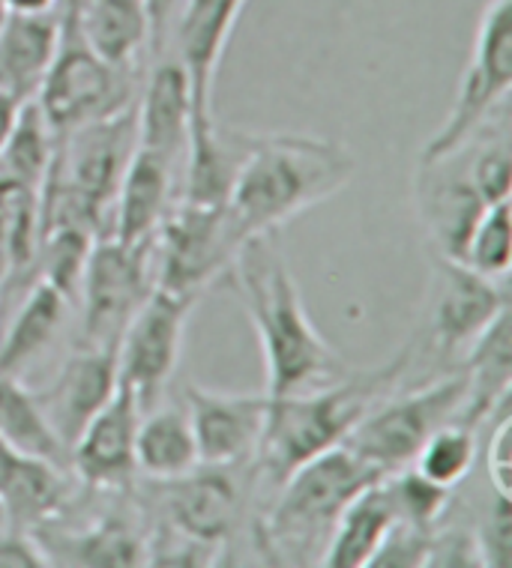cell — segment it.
<instances>
[{
  "mask_svg": "<svg viewBox=\"0 0 512 568\" xmlns=\"http://www.w3.org/2000/svg\"><path fill=\"white\" fill-rule=\"evenodd\" d=\"M135 102L58 135L54 156L37 192L40 236L54 227L99 234L135 150Z\"/></svg>",
  "mask_w": 512,
  "mask_h": 568,
  "instance_id": "5",
  "label": "cell"
},
{
  "mask_svg": "<svg viewBox=\"0 0 512 568\" xmlns=\"http://www.w3.org/2000/svg\"><path fill=\"white\" fill-rule=\"evenodd\" d=\"M192 126V93L178 58L159 54L148 88L135 109V144L157 150L174 165L187 156Z\"/></svg>",
  "mask_w": 512,
  "mask_h": 568,
  "instance_id": "21",
  "label": "cell"
},
{
  "mask_svg": "<svg viewBox=\"0 0 512 568\" xmlns=\"http://www.w3.org/2000/svg\"><path fill=\"white\" fill-rule=\"evenodd\" d=\"M153 291L150 245L118 243L114 236H97L81 273V335L79 344L118 347L129 317Z\"/></svg>",
  "mask_w": 512,
  "mask_h": 568,
  "instance_id": "11",
  "label": "cell"
},
{
  "mask_svg": "<svg viewBox=\"0 0 512 568\" xmlns=\"http://www.w3.org/2000/svg\"><path fill=\"white\" fill-rule=\"evenodd\" d=\"M7 527V518H3V509H0V529Z\"/></svg>",
  "mask_w": 512,
  "mask_h": 568,
  "instance_id": "46",
  "label": "cell"
},
{
  "mask_svg": "<svg viewBox=\"0 0 512 568\" xmlns=\"http://www.w3.org/2000/svg\"><path fill=\"white\" fill-rule=\"evenodd\" d=\"M425 566L429 568H476L483 566L476 539L464 529H438L434 527L432 541H429V554H425Z\"/></svg>",
  "mask_w": 512,
  "mask_h": 568,
  "instance_id": "39",
  "label": "cell"
},
{
  "mask_svg": "<svg viewBox=\"0 0 512 568\" xmlns=\"http://www.w3.org/2000/svg\"><path fill=\"white\" fill-rule=\"evenodd\" d=\"M357 162L339 141L315 135H255L234 180L228 213L243 240L279 231L351 183Z\"/></svg>",
  "mask_w": 512,
  "mask_h": 568,
  "instance_id": "3",
  "label": "cell"
},
{
  "mask_svg": "<svg viewBox=\"0 0 512 568\" xmlns=\"http://www.w3.org/2000/svg\"><path fill=\"white\" fill-rule=\"evenodd\" d=\"M198 446L187 407L157 404L153 410L141 413L135 428V473L148 479H174L195 470Z\"/></svg>",
  "mask_w": 512,
  "mask_h": 568,
  "instance_id": "28",
  "label": "cell"
},
{
  "mask_svg": "<svg viewBox=\"0 0 512 568\" xmlns=\"http://www.w3.org/2000/svg\"><path fill=\"white\" fill-rule=\"evenodd\" d=\"M243 467L249 464H237V467L198 464L195 470L174 479H150L159 524L222 550V545L234 536L247 506V488L240 481Z\"/></svg>",
  "mask_w": 512,
  "mask_h": 568,
  "instance_id": "12",
  "label": "cell"
},
{
  "mask_svg": "<svg viewBox=\"0 0 512 568\" xmlns=\"http://www.w3.org/2000/svg\"><path fill=\"white\" fill-rule=\"evenodd\" d=\"M464 356V377H468V404L462 422L480 428L503 398L512 393V312L510 305L498 312L492 324L476 335Z\"/></svg>",
  "mask_w": 512,
  "mask_h": 568,
  "instance_id": "24",
  "label": "cell"
},
{
  "mask_svg": "<svg viewBox=\"0 0 512 568\" xmlns=\"http://www.w3.org/2000/svg\"><path fill=\"white\" fill-rule=\"evenodd\" d=\"M187 0H144L148 7V24H150V51L153 58L165 54L168 42H171V30L178 21V12L183 10Z\"/></svg>",
  "mask_w": 512,
  "mask_h": 568,
  "instance_id": "41",
  "label": "cell"
},
{
  "mask_svg": "<svg viewBox=\"0 0 512 568\" xmlns=\"http://www.w3.org/2000/svg\"><path fill=\"white\" fill-rule=\"evenodd\" d=\"M183 402L201 464H252L264 432L267 393H219L189 383Z\"/></svg>",
  "mask_w": 512,
  "mask_h": 568,
  "instance_id": "14",
  "label": "cell"
},
{
  "mask_svg": "<svg viewBox=\"0 0 512 568\" xmlns=\"http://www.w3.org/2000/svg\"><path fill=\"white\" fill-rule=\"evenodd\" d=\"M141 410L135 393L118 381V389L84 425L70 452V467L88 488H127L135 476V428Z\"/></svg>",
  "mask_w": 512,
  "mask_h": 568,
  "instance_id": "16",
  "label": "cell"
},
{
  "mask_svg": "<svg viewBox=\"0 0 512 568\" xmlns=\"http://www.w3.org/2000/svg\"><path fill=\"white\" fill-rule=\"evenodd\" d=\"M395 520L399 515L390 500V490H386L384 479H378L363 494H357L345 506V511L339 515L333 532L327 539L324 554H321V566L369 568V559L381 548V541Z\"/></svg>",
  "mask_w": 512,
  "mask_h": 568,
  "instance_id": "25",
  "label": "cell"
},
{
  "mask_svg": "<svg viewBox=\"0 0 512 568\" xmlns=\"http://www.w3.org/2000/svg\"><path fill=\"white\" fill-rule=\"evenodd\" d=\"M411 365L414 344L408 342L384 365L345 372L342 377L305 393L279 398L267 395L264 432L252 458V476L277 490L305 460L342 446L365 413L402 386Z\"/></svg>",
  "mask_w": 512,
  "mask_h": 568,
  "instance_id": "2",
  "label": "cell"
},
{
  "mask_svg": "<svg viewBox=\"0 0 512 568\" xmlns=\"http://www.w3.org/2000/svg\"><path fill=\"white\" fill-rule=\"evenodd\" d=\"M118 347L76 344L49 389L33 393L67 449L72 452L93 413L118 389Z\"/></svg>",
  "mask_w": 512,
  "mask_h": 568,
  "instance_id": "17",
  "label": "cell"
},
{
  "mask_svg": "<svg viewBox=\"0 0 512 568\" xmlns=\"http://www.w3.org/2000/svg\"><path fill=\"white\" fill-rule=\"evenodd\" d=\"M3 19H7V10H3V3H0V24H3Z\"/></svg>",
  "mask_w": 512,
  "mask_h": 568,
  "instance_id": "45",
  "label": "cell"
},
{
  "mask_svg": "<svg viewBox=\"0 0 512 568\" xmlns=\"http://www.w3.org/2000/svg\"><path fill=\"white\" fill-rule=\"evenodd\" d=\"M512 261V231H510V201L485 206L480 222L473 225L468 245H464L462 264L473 273L489 278H506Z\"/></svg>",
  "mask_w": 512,
  "mask_h": 568,
  "instance_id": "33",
  "label": "cell"
},
{
  "mask_svg": "<svg viewBox=\"0 0 512 568\" xmlns=\"http://www.w3.org/2000/svg\"><path fill=\"white\" fill-rule=\"evenodd\" d=\"M171 192H174V162L157 150L135 144L114 195V231L109 236L129 248L150 245L159 222L171 206Z\"/></svg>",
  "mask_w": 512,
  "mask_h": 568,
  "instance_id": "20",
  "label": "cell"
},
{
  "mask_svg": "<svg viewBox=\"0 0 512 568\" xmlns=\"http://www.w3.org/2000/svg\"><path fill=\"white\" fill-rule=\"evenodd\" d=\"M485 206L492 204H485L473 189L462 150H455L453 156L441 162L416 168V210L432 236L434 255L462 261L468 236L485 213Z\"/></svg>",
  "mask_w": 512,
  "mask_h": 568,
  "instance_id": "18",
  "label": "cell"
},
{
  "mask_svg": "<svg viewBox=\"0 0 512 568\" xmlns=\"http://www.w3.org/2000/svg\"><path fill=\"white\" fill-rule=\"evenodd\" d=\"M432 296L425 308V347L438 356H455L510 305L503 278L473 273L453 257H432Z\"/></svg>",
  "mask_w": 512,
  "mask_h": 568,
  "instance_id": "13",
  "label": "cell"
},
{
  "mask_svg": "<svg viewBox=\"0 0 512 568\" xmlns=\"http://www.w3.org/2000/svg\"><path fill=\"white\" fill-rule=\"evenodd\" d=\"M7 12H58L60 0H0Z\"/></svg>",
  "mask_w": 512,
  "mask_h": 568,
  "instance_id": "43",
  "label": "cell"
},
{
  "mask_svg": "<svg viewBox=\"0 0 512 568\" xmlns=\"http://www.w3.org/2000/svg\"><path fill=\"white\" fill-rule=\"evenodd\" d=\"M243 243L247 240L237 231L228 206L174 201L150 240L153 284L174 294L201 296V291L228 275Z\"/></svg>",
  "mask_w": 512,
  "mask_h": 568,
  "instance_id": "7",
  "label": "cell"
},
{
  "mask_svg": "<svg viewBox=\"0 0 512 568\" xmlns=\"http://www.w3.org/2000/svg\"><path fill=\"white\" fill-rule=\"evenodd\" d=\"M473 539H476L483 568L512 566V497L494 494L483 520L473 529Z\"/></svg>",
  "mask_w": 512,
  "mask_h": 568,
  "instance_id": "36",
  "label": "cell"
},
{
  "mask_svg": "<svg viewBox=\"0 0 512 568\" xmlns=\"http://www.w3.org/2000/svg\"><path fill=\"white\" fill-rule=\"evenodd\" d=\"M384 485L390 490V500H393L399 520H408V524L425 529L438 527V520L443 518V511L450 506V494H453L450 488H441L432 479H425L423 473H416L411 464L402 470L386 473Z\"/></svg>",
  "mask_w": 512,
  "mask_h": 568,
  "instance_id": "34",
  "label": "cell"
},
{
  "mask_svg": "<svg viewBox=\"0 0 512 568\" xmlns=\"http://www.w3.org/2000/svg\"><path fill=\"white\" fill-rule=\"evenodd\" d=\"M255 135L219 126L217 118L189 126L183 156V195L180 201L201 206H228L234 180L247 162Z\"/></svg>",
  "mask_w": 512,
  "mask_h": 568,
  "instance_id": "19",
  "label": "cell"
},
{
  "mask_svg": "<svg viewBox=\"0 0 512 568\" xmlns=\"http://www.w3.org/2000/svg\"><path fill=\"white\" fill-rule=\"evenodd\" d=\"M476 428L464 422H446L438 432L429 434V440L420 446V452L411 460L416 473H423L425 479L434 485L453 490L459 481L471 476L473 460H476Z\"/></svg>",
  "mask_w": 512,
  "mask_h": 568,
  "instance_id": "32",
  "label": "cell"
},
{
  "mask_svg": "<svg viewBox=\"0 0 512 568\" xmlns=\"http://www.w3.org/2000/svg\"><path fill=\"white\" fill-rule=\"evenodd\" d=\"M0 443L70 470V449L46 419L37 395L24 389L19 377H0Z\"/></svg>",
  "mask_w": 512,
  "mask_h": 568,
  "instance_id": "30",
  "label": "cell"
},
{
  "mask_svg": "<svg viewBox=\"0 0 512 568\" xmlns=\"http://www.w3.org/2000/svg\"><path fill=\"white\" fill-rule=\"evenodd\" d=\"M70 500L67 470L0 443V509L16 529H33L60 515Z\"/></svg>",
  "mask_w": 512,
  "mask_h": 568,
  "instance_id": "22",
  "label": "cell"
},
{
  "mask_svg": "<svg viewBox=\"0 0 512 568\" xmlns=\"http://www.w3.org/2000/svg\"><path fill=\"white\" fill-rule=\"evenodd\" d=\"M21 105H24V99H19L16 93H10L7 88H0V148H3V141L10 138L12 126H16V120H19Z\"/></svg>",
  "mask_w": 512,
  "mask_h": 568,
  "instance_id": "42",
  "label": "cell"
},
{
  "mask_svg": "<svg viewBox=\"0 0 512 568\" xmlns=\"http://www.w3.org/2000/svg\"><path fill=\"white\" fill-rule=\"evenodd\" d=\"M228 275L261 342L270 398L315 389L348 372L305 314L279 231L249 236Z\"/></svg>",
  "mask_w": 512,
  "mask_h": 568,
  "instance_id": "1",
  "label": "cell"
},
{
  "mask_svg": "<svg viewBox=\"0 0 512 568\" xmlns=\"http://www.w3.org/2000/svg\"><path fill=\"white\" fill-rule=\"evenodd\" d=\"M54 144H58L54 129L42 118L37 99H28L21 105L10 138L0 148V180L10 186L30 189L37 195L54 156Z\"/></svg>",
  "mask_w": 512,
  "mask_h": 568,
  "instance_id": "31",
  "label": "cell"
},
{
  "mask_svg": "<svg viewBox=\"0 0 512 568\" xmlns=\"http://www.w3.org/2000/svg\"><path fill=\"white\" fill-rule=\"evenodd\" d=\"M195 303L198 296L174 294L153 284V291L144 296L120 335L118 377L135 393L141 413L153 410L165 398L168 383L178 372L189 314Z\"/></svg>",
  "mask_w": 512,
  "mask_h": 568,
  "instance_id": "10",
  "label": "cell"
},
{
  "mask_svg": "<svg viewBox=\"0 0 512 568\" xmlns=\"http://www.w3.org/2000/svg\"><path fill=\"white\" fill-rule=\"evenodd\" d=\"M247 0H187L178 12L171 45L189 79L192 123L213 118V79Z\"/></svg>",
  "mask_w": 512,
  "mask_h": 568,
  "instance_id": "15",
  "label": "cell"
},
{
  "mask_svg": "<svg viewBox=\"0 0 512 568\" xmlns=\"http://www.w3.org/2000/svg\"><path fill=\"white\" fill-rule=\"evenodd\" d=\"M434 529L416 527L408 520H395L390 532L381 541V548L374 550L369 559L372 568H416L425 566V554H429V541H432Z\"/></svg>",
  "mask_w": 512,
  "mask_h": 568,
  "instance_id": "37",
  "label": "cell"
},
{
  "mask_svg": "<svg viewBox=\"0 0 512 568\" xmlns=\"http://www.w3.org/2000/svg\"><path fill=\"white\" fill-rule=\"evenodd\" d=\"M464 404H468L464 368L416 389L399 386L365 413L342 446L386 476L408 467L420 446L429 440V434L438 432L441 425L462 422Z\"/></svg>",
  "mask_w": 512,
  "mask_h": 568,
  "instance_id": "6",
  "label": "cell"
},
{
  "mask_svg": "<svg viewBox=\"0 0 512 568\" xmlns=\"http://www.w3.org/2000/svg\"><path fill=\"white\" fill-rule=\"evenodd\" d=\"M378 479H384V473L345 446L305 460L273 490L270 509L255 520L261 557L277 566H321V554L339 515Z\"/></svg>",
  "mask_w": 512,
  "mask_h": 568,
  "instance_id": "4",
  "label": "cell"
},
{
  "mask_svg": "<svg viewBox=\"0 0 512 568\" xmlns=\"http://www.w3.org/2000/svg\"><path fill=\"white\" fill-rule=\"evenodd\" d=\"M81 7H84V0H60V3H58L60 24L72 28V24H76V19H79Z\"/></svg>",
  "mask_w": 512,
  "mask_h": 568,
  "instance_id": "44",
  "label": "cell"
},
{
  "mask_svg": "<svg viewBox=\"0 0 512 568\" xmlns=\"http://www.w3.org/2000/svg\"><path fill=\"white\" fill-rule=\"evenodd\" d=\"M51 566L88 568H132L148 566V539L123 518H99L81 532H60L58 545L42 541Z\"/></svg>",
  "mask_w": 512,
  "mask_h": 568,
  "instance_id": "29",
  "label": "cell"
},
{
  "mask_svg": "<svg viewBox=\"0 0 512 568\" xmlns=\"http://www.w3.org/2000/svg\"><path fill=\"white\" fill-rule=\"evenodd\" d=\"M70 308L72 300L54 284H49L46 278L33 284L12 317L10 333L0 342V377H19L24 365L33 363L58 338Z\"/></svg>",
  "mask_w": 512,
  "mask_h": 568,
  "instance_id": "27",
  "label": "cell"
},
{
  "mask_svg": "<svg viewBox=\"0 0 512 568\" xmlns=\"http://www.w3.org/2000/svg\"><path fill=\"white\" fill-rule=\"evenodd\" d=\"M51 566L46 550L33 532L16 529L12 532H0V568H42Z\"/></svg>",
  "mask_w": 512,
  "mask_h": 568,
  "instance_id": "40",
  "label": "cell"
},
{
  "mask_svg": "<svg viewBox=\"0 0 512 568\" xmlns=\"http://www.w3.org/2000/svg\"><path fill=\"white\" fill-rule=\"evenodd\" d=\"M72 28L97 58L120 69H132L150 40L144 0H84Z\"/></svg>",
  "mask_w": 512,
  "mask_h": 568,
  "instance_id": "26",
  "label": "cell"
},
{
  "mask_svg": "<svg viewBox=\"0 0 512 568\" xmlns=\"http://www.w3.org/2000/svg\"><path fill=\"white\" fill-rule=\"evenodd\" d=\"M512 90V0H489L468 72L462 75L450 118L429 138L420 165H432L462 150L471 135L506 105Z\"/></svg>",
  "mask_w": 512,
  "mask_h": 568,
  "instance_id": "8",
  "label": "cell"
},
{
  "mask_svg": "<svg viewBox=\"0 0 512 568\" xmlns=\"http://www.w3.org/2000/svg\"><path fill=\"white\" fill-rule=\"evenodd\" d=\"M132 69H120L106 63L88 49L79 30L60 24L58 54L51 60L49 72L37 90V105L42 118L63 135L90 120L106 118L114 111L127 109L132 102Z\"/></svg>",
  "mask_w": 512,
  "mask_h": 568,
  "instance_id": "9",
  "label": "cell"
},
{
  "mask_svg": "<svg viewBox=\"0 0 512 568\" xmlns=\"http://www.w3.org/2000/svg\"><path fill=\"white\" fill-rule=\"evenodd\" d=\"M485 467L494 494L512 497V402L503 398L489 416V446H485Z\"/></svg>",
  "mask_w": 512,
  "mask_h": 568,
  "instance_id": "38",
  "label": "cell"
},
{
  "mask_svg": "<svg viewBox=\"0 0 512 568\" xmlns=\"http://www.w3.org/2000/svg\"><path fill=\"white\" fill-rule=\"evenodd\" d=\"M60 45L58 12H7L0 24V88L33 99Z\"/></svg>",
  "mask_w": 512,
  "mask_h": 568,
  "instance_id": "23",
  "label": "cell"
},
{
  "mask_svg": "<svg viewBox=\"0 0 512 568\" xmlns=\"http://www.w3.org/2000/svg\"><path fill=\"white\" fill-rule=\"evenodd\" d=\"M464 165H468V176H471L473 189L480 192L485 204L510 201L512 159L510 141H506L503 132L498 138H489L483 148L473 150L471 156H464Z\"/></svg>",
  "mask_w": 512,
  "mask_h": 568,
  "instance_id": "35",
  "label": "cell"
}]
</instances>
